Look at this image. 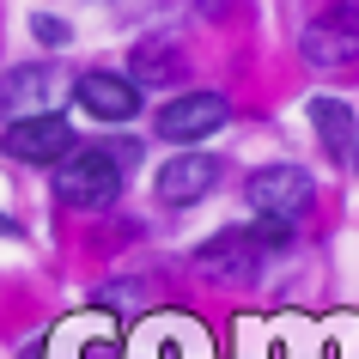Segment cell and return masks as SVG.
Instances as JSON below:
<instances>
[{
	"mask_svg": "<svg viewBox=\"0 0 359 359\" xmlns=\"http://www.w3.org/2000/svg\"><path fill=\"white\" fill-rule=\"evenodd\" d=\"M128 183V152L116 147H74L55 165V195L67 208H110Z\"/></svg>",
	"mask_w": 359,
	"mask_h": 359,
	"instance_id": "6da1fadb",
	"label": "cell"
},
{
	"mask_svg": "<svg viewBox=\"0 0 359 359\" xmlns=\"http://www.w3.org/2000/svg\"><path fill=\"white\" fill-rule=\"evenodd\" d=\"M274 250L256 238V226L250 231H219V238H208V244L195 250V268L208 274L213 286H256L262 280V268Z\"/></svg>",
	"mask_w": 359,
	"mask_h": 359,
	"instance_id": "7a4b0ae2",
	"label": "cell"
},
{
	"mask_svg": "<svg viewBox=\"0 0 359 359\" xmlns=\"http://www.w3.org/2000/svg\"><path fill=\"white\" fill-rule=\"evenodd\" d=\"M311 195H317V183L304 165H262L244 183V201L256 208V219H286V226L311 208Z\"/></svg>",
	"mask_w": 359,
	"mask_h": 359,
	"instance_id": "3957f363",
	"label": "cell"
},
{
	"mask_svg": "<svg viewBox=\"0 0 359 359\" xmlns=\"http://www.w3.org/2000/svg\"><path fill=\"white\" fill-rule=\"evenodd\" d=\"M0 152L19 158V165H61V158L74 152V128H67V116H55V110L19 116V122H6V134H0Z\"/></svg>",
	"mask_w": 359,
	"mask_h": 359,
	"instance_id": "277c9868",
	"label": "cell"
},
{
	"mask_svg": "<svg viewBox=\"0 0 359 359\" xmlns=\"http://www.w3.org/2000/svg\"><path fill=\"white\" fill-rule=\"evenodd\" d=\"M226 116H231V104L219 92H183V97H170L165 110H158V134L177 140V147H189V140L219 134V128H226Z\"/></svg>",
	"mask_w": 359,
	"mask_h": 359,
	"instance_id": "5b68a950",
	"label": "cell"
},
{
	"mask_svg": "<svg viewBox=\"0 0 359 359\" xmlns=\"http://www.w3.org/2000/svg\"><path fill=\"white\" fill-rule=\"evenodd\" d=\"M74 97H79V110L97 116V122H134L140 116V86L122 79V74H104V67L97 74H79Z\"/></svg>",
	"mask_w": 359,
	"mask_h": 359,
	"instance_id": "8992f818",
	"label": "cell"
},
{
	"mask_svg": "<svg viewBox=\"0 0 359 359\" xmlns=\"http://www.w3.org/2000/svg\"><path fill=\"white\" fill-rule=\"evenodd\" d=\"M219 183V165H213L208 152H183V158H165L158 177H152V195L165 201V208H189L201 195Z\"/></svg>",
	"mask_w": 359,
	"mask_h": 359,
	"instance_id": "52a82bcc",
	"label": "cell"
},
{
	"mask_svg": "<svg viewBox=\"0 0 359 359\" xmlns=\"http://www.w3.org/2000/svg\"><path fill=\"white\" fill-rule=\"evenodd\" d=\"M299 49H304L311 67H323V74H359V31H353V25H341L335 13L311 25V31L299 37Z\"/></svg>",
	"mask_w": 359,
	"mask_h": 359,
	"instance_id": "ba28073f",
	"label": "cell"
},
{
	"mask_svg": "<svg viewBox=\"0 0 359 359\" xmlns=\"http://www.w3.org/2000/svg\"><path fill=\"white\" fill-rule=\"evenodd\" d=\"M311 128L323 134V147L335 152V158H353V110L341 104V97H311Z\"/></svg>",
	"mask_w": 359,
	"mask_h": 359,
	"instance_id": "9c48e42d",
	"label": "cell"
},
{
	"mask_svg": "<svg viewBox=\"0 0 359 359\" xmlns=\"http://www.w3.org/2000/svg\"><path fill=\"white\" fill-rule=\"evenodd\" d=\"M43 92H49V74H43V67H25V74H6L0 79V110L13 116H37L43 110Z\"/></svg>",
	"mask_w": 359,
	"mask_h": 359,
	"instance_id": "30bf717a",
	"label": "cell"
},
{
	"mask_svg": "<svg viewBox=\"0 0 359 359\" xmlns=\"http://www.w3.org/2000/svg\"><path fill=\"white\" fill-rule=\"evenodd\" d=\"M335 19H341V25H353V31H359V0H335Z\"/></svg>",
	"mask_w": 359,
	"mask_h": 359,
	"instance_id": "8fae6325",
	"label": "cell"
},
{
	"mask_svg": "<svg viewBox=\"0 0 359 359\" xmlns=\"http://www.w3.org/2000/svg\"><path fill=\"white\" fill-rule=\"evenodd\" d=\"M37 37H43V43H61V37H67V31H61L55 19H37Z\"/></svg>",
	"mask_w": 359,
	"mask_h": 359,
	"instance_id": "7c38bea8",
	"label": "cell"
},
{
	"mask_svg": "<svg viewBox=\"0 0 359 359\" xmlns=\"http://www.w3.org/2000/svg\"><path fill=\"white\" fill-rule=\"evenodd\" d=\"M86 359H116V347H86Z\"/></svg>",
	"mask_w": 359,
	"mask_h": 359,
	"instance_id": "4fadbf2b",
	"label": "cell"
},
{
	"mask_svg": "<svg viewBox=\"0 0 359 359\" xmlns=\"http://www.w3.org/2000/svg\"><path fill=\"white\" fill-rule=\"evenodd\" d=\"M0 231H19V226H13V219H0Z\"/></svg>",
	"mask_w": 359,
	"mask_h": 359,
	"instance_id": "5bb4252c",
	"label": "cell"
},
{
	"mask_svg": "<svg viewBox=\"0 0 359 359\" xmlns=\"http://www.w3.org/2000/svg\"><path fill=\"white\" fill-rule=\"evenodd\" d=\"M353 170H359V147H353Z\"/></svg>",
	"mask_w": 359,
	"mask_h": 359,
	"instance_id": "9a60e30c",
	"label": "cell"
}]
</instances>
